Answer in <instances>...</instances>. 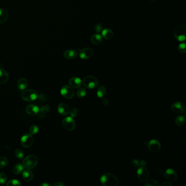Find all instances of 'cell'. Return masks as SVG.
Here are the masks:
<instances>
[{
    "label": "cell",
    "instance_id": "cell-30",
    "mask_svg": "<svg viewBox=\"0 0 186 186\" xmlns=\"http://www.w3.org/2000/svg\"><path fill=\"white\" fill-rule=\"evenodd\" d=\"M6 185L7 186H20L22 185L21 183L19 182V181H18L17 180L15 179H13L9 180L6 184Z\"/></svg>",
    "mask_w": 186,
    "mask_h": 186
},
{
    "label": "cell",
    "instance_id": "cell-10",
    "mask_svg": "<svg viewBox=\"0 0 186 186\" xmlns=\"http://www.w3.org/2000/svg\"><path fill=\"white\" fill-rule=\"evenodd\" d=\"M171 109L174 112L181 114L185 112L186 107H185V105L182 102H176L172 104L171 106Z\"/></svg>",
    "mask_w": 186,
    "mask_h": 186
},
{
    "label": "cell",
    "instance_id": "cell-5",
    "mask_svg": "<svg viewBox=\"0 0 186 186\" xmlns=\"http://www.w3.org/2000/svg\"><path fill=\"white\" fill-rule=\"evenodd\" d=\"M38 94L34 89H26L22 93L21 97L23 100L26 102H32L38 98Z\"/></svg>",
    "mask_w": 186,
    "mask_h": 186
},
{
    "label": "cell",
    "instance_id": "cell-4",
    "mask_svg": "<svg viewBox=\"0 0 186 186\" xmlns=\"http://www.w3.org/2000/svg\"><path fill=\"white\" fill-rule=\"evenodd\" d=\"M83 85L86 88L93 89L96 88L99 85L98 80L92 75L86 76L83 80Z\"/></svg>",
    "mask_w": 186,
    "mask_h": 186
},
{
    "label": "cell",
    "instance_id": "cell-33",
    "mask_svg": "<svg viewBox=\"0 0 186 186\" xmlns=\"http://www.w3.org/2000/svg\"><path fill=\"white\" fill-rule=\"evenodd\" d=\"M15 155L16 157L18 158V159H22L24 156V153L22 150L20 149H18L15 151Z\"/></svg>",
    "mask_w": 186,
    "mask_h": 186
},
{
    "label": "cell",
    "instance_id": "cell-42",
    "mask_svg": "<svg viewBox=\"0 0 186 186\" xmlns=\"http://www.w3.org/2000/svg\"><path fill=\"white\" fill-rule=\"evenodd\" d=\"M65 185V183H63L62 182H57L55 183L54 185V186H64Z\"/></svg>",
    "mask_w": 186,
    "mask_h": 186
},
{
    "label": "cell",
    "instance_id": "cell-2",
    "mask_svg": "<svg viewBox=\"0 0 186 186\" xmlns=\"http://www.w3.org/2000/svg\"><path fill=\"white\" fill-rule=\"evenodd\" d=\"M38 162V157L35 154H30L23 159L22 165L24 167L27 169H32L37 166Z\"/></svg>",
    "mask_w": 186,
    "mask_h": 186
},
{
    "label": "cell",
    "instance_id": "cell-40",
    "mask_svg": "<svg viewBox=\"0 0 186 186\" xmlns=\"http://www.w3.org/2000/svg\"><path fill=\"white\" fill-rule=\"evenodd\" d=\"M102 104H103L105 106H107L109 104V100L107 98H104L102 100Z\"/></svg>",
    "mask_w": 186,
    "mask_h": 186
},
{
    "label": "cell",
    "instance_id": "cell-34",
    "mask_svg": "<svg viewBox=\"0 0 186 186\" xmlns=\"http://www.w3.org/2000/svg\"><path fill=\"white\" fill-rule=\"evenodd\" d=\"M147 182L145 183L146 186H159V185L157 182V181L154 180H147Z\"/></svg>",
    "mask_w": 186,
    "mask_h": 186
},
{
    "label": "cell",
    "instance_id": "cell-36",
    "mask_svg": "<svg viewBox=\"0 0 186 186\" xmlns=\"http://www.w3.org/2000/svg\"><path fill=\"white\" fill-rule=\"evenodd\" d=\"M94 29L95 30V31L97 33H99L102 32V31L103 30V26L101 24H97L96 25H94Z\"/></svg>",
    "mask_w": 186,
    "mask_h": 186
},
{
    "label": "cell",
    "instance_id": "cell-35",
    "mask_svg": "<svg viewBox=\"0 0 186 186\" xmlns=\"http://www.w3.org/2000/svg\"><path fill=\"white\" fill-rule=\"evenodd\" d=\"M7 175L4 172L0 173V184L4 185L7 182Z\"/></svg>",
    "mask_w": 186,
    "mask_h": 186
},
{
    "label": "cell",
    "instance_id": "cell-20",
    "mask_svg": "<svg viewBox=\"0 0 186 186\" xmlns=\"http://www.w3.org/2000/svg\"><path fill=\"white\" fill-rule=\"evenodd\" d=\"M22 177L26 182L31 181L33 178L32 172L30 170V169H27L22 172Z\"/></svg>",
    "mask_w": 186,
    "mask_h": 186
},
{
    "label": "cell",
    "instance_id": "cell-37",
    "mask_svg": "<svg viewBox=\"0 0 186 186\" xmlns=\"http://www.w3.org/2000/svg\"><path fill=\"white\" fill-rule=\"evenodd\" d=\"M130 164H132L133 167H134V168H138L140 167V161L136 159H133L131 161H130Z\"/></svg>",
    "mask_w": 186,
    "mask_h": 186
},
{
    "label": "cell",
    "instance_id": "cell-23",
    "mask_svg": "<svg viewBox=\"0 0 186 186\" xmlns=\"http://www.w3.org/2000/svg\"><path fill=\"white\" fill-rule=\"evenodd\" d=\"M103 37L99 33L94 34L91 37V41L94 45H99L102 42Z\"/></svg>",
    "mask_w": 186,
    "mask_h": 186
},
{
    "label": "cell",
    "instance_id": "cell-39",
    "mask_svg": "<svg viewBox=\"0 0 186 186\" xmlns=\"http://www.w3.org/2000/svg\"><path fill=\"white\" fill-rule=\"evenodd\" d=\"M38 98H39V99L41 102H45V100L47 99V98L45 97V95H44V94H40V95L38 96Z\"/></svg>",
    "mask_w": 186,
    "mask_h": 186
},
{
    "label": "cell",
    "instance_id": "cell-11",
    "mask_svg": "<svg viewBox=\"0 0 186 186\" xmlns=\"http://www.w3.org/2000/svg\"><path fill=\"white\" fill-rule=\"evenodd\" d=\"M148 148L149 150L151 152L156 153V152H158L161 150V145L157 140L153 139L151 140L150 141L149 143Z\"/></svg>",
    "mask_w": 186,
    "mask_h": 186
},
{
    "label": "cell",
    "instance_id": "cell-22",
    "mask_svg": "<svg viewBox=\"0 0 186 186\" xmlns=\"http://www.w3.org/2000/svg\"><path fill=\"white\" fill-rule=\"evenodd\" d=\"M8 13L4 8H0V24H4L7 20Z\"/></svg>",
    "mask_w": 186,
    "mask_h": 186
},
{
    "label": "cell",
    "instance_id": "cell-8",
    "mask_svg": "<svg viewBox=\"0 0 186 186\" xmlns=\"http://www.w3.org/2000/svg\"><path fill=\"white\" fill-rule=\"evenodd\" d=\"M60 92L63 97L69 99H72L74 96V92L72 87L68 85L63 86L61 88Z\"/></svg>",
    "mask_w": 186,
    "mask_h": 186
},
{
    "label": "cell",
    "instance_id": "cell-32",
    "mask_svg": "<svg viewBox=\"0 0 186 186\" xmlns=\"http://www.w3.org/2000/svg\"><path fill=\"white\" fill-rule=\"evenodd\" d=\"M29 131H30V133L31 135H35L38 132L39 128L37 125H32L30 127Z\"/></svg>",
    "mask_w": 186,
    "mask_h": 186
},
{
    "label": "cell",
    "instance_id": "cell-9",
    "mask_svg": "<svg viewBox=\"0 0 186 186\" xmlns=\"http://www.w3.org/2000/svg\"><path fill=\"white\" fill-rule=\"evenodd\" d=\"M33 143V138L32 135L30 133L25 134L22 136L21 139V144L25 148H29L31 146Z\"/></svg>",
    "mask_w": 186,
    "mask_h": 186
},
{
    "label": "cell",
    "instance_id": "cell-3",
    "mask_svg": "<svg viewBox=\"0 0 186 186\" xmlns=\"http://www.w3.org/2000/svg\"><path fill=\"white\" fill-rule=\"evenodd\" d=\"M174 35L179 42H183L186 38V27L185 25H179L174 31Z\"/></svg>",
    "mask_w": 186,
    "mask_h": 186
},
{
    "label": "cell",
    "instance_id": "cell-14",
    "mask_svg": "<svg viewBox=\"0 0 186 186\" xmlns=\"http://www.w3.org/2000/svg\"><path fill=\"white\" fill-rule=\"evenodd\" d=\"M69 84L72 88L78 89L81 86L82 81L78 77L73 76L69 80Z\"/></svg>",
    "mask_w": 186,
    "mask_h": 186
},
{
    "label": "cell",
    "instance_id": "cell-12",
    "mask_svg": "<svg viewBox=\"0 0 186 186\" xmlns=\"http://www.w3.org/2000/svg\"><path fill=\"white\" fill-rule=\"evenodd\" d=\"M93 54V50L89 48H84L79 52L80 57L82 60H88L92 56Z\"/></svg>",
    "mask_w": 186,
    "mask_h": 186
},
{
    "label": "cell",
    "instance_id": "cell-44",
    "mask_svg": "<svg viewBox=\"0 0 186 186\" xmlns=\"http://www.w3.org/2000/svg\"><path fill=\"white\" fill-rule=\"evenodd\" d=\"M145 165H146V161H145L143 160V161H140V167H144Z\"/></svg>",
    "mask_w": 186,
    "mask_h": 186
},
{
    "label": "cell",
    "instance_id": "cell-17",
    "mask_svg": "<svg viewBox=\"0 0 186 186\" xmlns=\"http://www.w3.org/2000/svg\"><path fill=\"white\" fill-rule=\"evenodd\" d=\"M9 79V75L6 70L0 68V84L4 85L7 83Z\"/></svg>",
    "mask_w": 186,
    "mask_h": 186
},
{
    "label": "cell",
    "instance_id": "cell-28",
    "mask_svg": "<svg viewBox=\"0 0 186 186\" xmlns=\"http://www.w3.org/2000/svg\"><path fill=\"white\" fill-rule=\"evenodd\" d=\"M86 93H87L86 89L84 87H81L77 91L76 96L79 98H83L86 96Z\"/></svg>",
    "mask_w": 186,
    "mask_h": 186
},
{
    "label": "cell",
    "instance_id": "cell-21",
    "mask_svg": "<svg viewBox=\"0 0 186 186\" xmlns=\"http://www.w3.org/2000/svg\"><path fill=\"white\" fill-rule=\"evenodd\" d=\"M28 85V82L27 79L24 78H22L18 80L17 82V86L18 89L20 90H25Z\"/></svg>",
    "mask_w": 186,
    "mask_h": 186
},
{
    "label": "cell",
    "instance_id": "cell-27",
    "mask_svg": "<svg viewBox=\"0 0 186 186\" xmlns=\"http://www.w3.org/2000/svg\"><path fill=\"white\" fill-rule=\"evenodd\" d=\"M106 94V88L104 86H100L99 87L97 90V96L99 98H102L104 97Z\"/></svg>",
    "mask_w": 186,
    "mask_h": 186
},
{
    "label": "cell",
    "instance_id": "cell-19",
    "mask_svg": "<svg viewBox=\"0 0 186 186\" xmlns=\"http://www.w3.org/2000/svg\"><path fill=\"white\" fill-rule=\"evenodd\" d=\"M102 37L105 40H111L114 37V32L110 29H103L102 31Z\"/></svg>",
    "mask_w": 186,
    "mask_h": 186
},
{
    "label": "cell",
    "instance_id": "cell-13",
    "mask_svg": "<svg viewBox=\"0 0 186 186\" xmlns=\"http://www.w3.org/2000/svg\"><path fill=\"white\" fill-rule=\"evenodd\" d=\"M165 178L169 181L174 182L177 179V175L175 171L172 169H167L164 174Z\"/></svg>",
    "mask_w": 186,
    "mask_h": 186
},
{
    "label": "cell",
    "instance_id": "cell-1",
    "mask_svg": "<svg viewBox=\"0 0 186 186\" xmlns=\"http://www.w3.org/2000/svg\"><path fill=\"white\" fill-rule=\"evenodd\" d=\"M100 182L104 186H118L119 185L118 179L111 173H105L102 176Z\"/></svg>",
    "mask_w": 186,
    "mask_h": 186
},
{
    "label": "cell",
    "instance_id": "cell-31",
    "mask_svg": "<svg viewBox=\"0 0 186 186\" xmlns=\"http://www.w3.org/2000/svg\"><path fill=\"white\" fill-rule=\"evenodd\" d=\"M177 50L181 54H185L186 52V45L185 43H182L179 44Z\"/></svg>",
    "mask_w": 186,
    "mask_h": 186
},
{
    "label": "cell",
    "instance_id": "cell-25",
    "mask_svg": "<svg viewBox=\"0 0 186 186\" xmlns=\"http://www.w3.org/2000/svg\"><path fill=\"white\" fill-rule=\"evenodd\" d=\"M24 166L20 163H18L15 165L13 169V172L15 175H19L24 170Z\"/></svg>",
    "mask_w": 186,
    "mask_h": 186
},
{
    "label": "cell",
    "instance_id": "cell-43",
    "mask_svg": "<svg viewBox=\"0 0 186 186\" xmlns=\"http://www.w3.org/2000/svg\"><path fill=\"white\" fill-rule=\"evenodd\" d=\"M52 185L48 183H42L40 184V186H51Z\"/></svg>",
    "mask_w": 186,
    "mask_h": 186
},
{
    "label": "cell",
    "instance_id": "cell-18",
    "mask_svg": "<svg viewBox=\"0 0 186 186\" xmlns=\"http://www.w3.org/2000/svg\"><path fill=\"white\" fill-rule=\"evenodd\" d=\"M64 57L68 59V60H72L74 59L78 56V51L74 49H68L66 50L63 53Z\"/></svg>",
    "mask_w": 186,
    "mask_h": 186
},
{
    "label": "cell",
    "instance_id": "cell-26",
    "mask_svg": "<svg viewBox=\"0 0 186 186\" xmlns=\"http://www.w3.org/2000/svg\"><path fill=\"white\" fill-rule=\"evenodd\" d=\"M50 110V108L49 106L44 105L40 109L39 112L38 113L39 116H44L48 114ZM37 114V115H38Z\"/></svg>",
    "mask_w": 186,
    "mask_h": 186
},
{
    "label": "cell",
    "instance_id": "cell-16",
    "mask_svg": "<svg viewBox=\"0 0 186 186\" xmlns=\"http://www.w3.org/2000/svg\"><path fill=\"white\" fill-rule=\"evenodd\" d=\"M58 112L63 116H66L69 113V108L68 105L65 103H60L57 107Z\"/></svg>",
    "mask_w": 186,
    "mask_h": 186
},
{
    "label": "cell",
    "instance_id": "cell-38",
    "mask_svg": "<svg viewBox=\"0 0 186 186\" xmlns=\"http://www.w3.org/2000/svg\"><path fill=\"white\" fill-rule=\"evenodd\" d=\"M69 114H70L71 117L74 118V117H76L78 114V110L76 108H73L71 109V111H69Z\"/></svg>",
    "mask_w": 186,
    "mask_h": 186
},
{
    "label": "cell",
    "instance_id": "cell-45",
    "mask_svg": "<svg viewBox=\"0 0 186 186\" xmlns=\"http://www.w3.org/2000/svg\"><path fill=\"white\" fill-rule=\"evenodd\" d=\"M151 2H155L156 0H150Z\"/></svg>",
    "mask_w": 186,
    "mask_h": 186
},
{
    "label": "cell",
    "instance_id": "cell-6",
    "mask_svg": "<svg viewBox=\"0 0 186 186\" xmlns=\"http://www.w3.org/2000/svg\"><path fill=\"white\" fill-rule=\"evenodd\" d=\"M62 125L67 131H72L75 128V122L72 117H67L62 121Z\"/></svg>",
    "mask_w": 186,
    "mask_h": 186
},
{
    "label": "cell",
    "instance_id": "cell-41",
    "mask_svg": "<svg viewBox=\"0 0 186 186\" xmlns=\"http://www.w3.org/2000/svg\"><path fill=\"white\" fill-rule=\"evenodd\" d=\"M161 186H172V183L170 182L169 181H165L163 183H162L161 185Z\"/></svg>",
    "mask_w": 186,
    "mask_h": 186
},
{
    "label": "cell",
    "instance_id": "cell-29",
    "mask_svg": "<svg viewBox=\"0 0 186 186\" xmlns=\"http://www.w3.org/2000/svg\"><path fill=\"white\" fill-rule=\"evenodd\" d=\"M8 164V159L5 157H0V169L4 168Z\"/></svg>",
    "mask_w": 186,
    "mask_h": 186
},
{
    "label": "cell",
    "instance_id": "cell-24",
    "mask_svg": "<svg viewBox=\"0 0 186 186\" xmlns=\"http://www.w3.org/2000/svg\"><path fill=\"white\" fill-rule=\"evenodd\" d=\"M186 121V117L185 115H179L175 118V123L177 126H182L184 125Z\"/></svg>",
    "mask_w": 186,
    "mask_h": 186
},
{
    "label": "cell",
    "instance_id": "cell-15",
    "mask_svg": "<svg viewBox=\"0 0 186 186\" xmlns=\"http://www.w3.org/2000/svg\"><path fill=\"white\" fill-rule=\"evenodd\" d=\"M39 111H40L39 107L34 104L29 105L26 108V112L30 115L32 116H35L36 115L38 114Z\"/></svg>",
    "mask_w": 186,
    "mask_h": 186
},
{
    "label": "cell",
    "instance_id": "cell-7",
    "mask_svg": "<svg viewBox=\"0 0 186 186\" xmlns=\"http://www.w3.org/2000/svg\"><path fill=\"white\" fill-rule=\"evenodd\" d=\"M137 176L140 181L146 182L150 177L149 172L144 167H140L137 170Z\"/></svg>",
    "mask_w": 186,
    "mask_h": 186
}]
</instances>
